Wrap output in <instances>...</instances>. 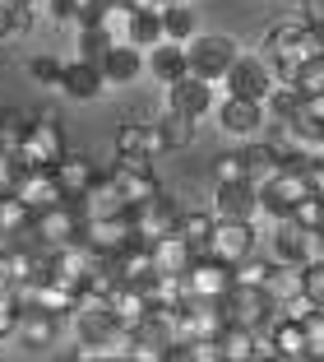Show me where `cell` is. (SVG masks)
Listing matches in <instances>:
<instances>
[{"instance_id": "12", "label": "cell", "mask_w": 324, "mask_h": 362, "mask_svg": "<svg viewBox=\"0 0 324 362\" xmlns=\"http://www.w3.org/2000/svg\"><path fill=\"white\" fill-rule=\"evenodd\" d=\"M195 246L186 242V233H162V237H153V260H157V269L162 274H190V265H195Z\"/></svg>"}, {"instance_id": "17", "label": "cell", "mask_w": 324, "mask_h": 362, "mask_svg": "<svg viewBox=\"0 0 324 362\" xmlns=\"http://www.w3.org/2000/svg\"><path fill=\"white\" fill-rule=\"evenodd\" d=\"M56 177H61L65 195H88L97 181H102V172H97V163H93V158H84V153H70V158L56 168Z\"/></svg>"}, {"instance_id": "4", "label": "cell", "mask_w": 324, "mask_h": 362, "mask_svg": "<svg viewBox=\"0 0 324 362\" xmlns=\"http://www.w3.org/2000/svg\"><path fill=\"white\" fill-rule=\"evenodd\" d=\"M186 284H190L195 298H227L232 284H236V265L218 260L213 251H199L195 265H190V274H186Z\"/></svg>"}, {"instance_id": "23", "label": "cell", "mask_w": 324, "mask_h": 362, "mask_svg": "<svg viewBox=\"0 0 324 362\" xmlns=\"http://www.w3.org/2000/svg\"><path fill=\"white\" fill-rule=\"evenodd\" d=\"M162 126V139H167V149H186L190 135H195V117H186V112H172L167 107V117L157 121Z\"/></svg>"}, {"instance_id": "35", "label": "cell", "mask_w": 324, "mask_h": 362, "mask_svg": "<svg viewBox=\"0 0 324 362\" xmlns=\"http://www.w3.org/2000/svg\"><path fill=\"white\" fill-rule=\"evenodd\" d=\"M10 33H14V5L0 0V37H10Z\"/></svg>"}, {"instance_id": "33", "label": "cell", "mask_w": 324, "mask_h": 362, "mask_svg": "<svg viewBox=\"0 0 324 362\" xmlns=\"http://www.w3.org/2000/svg\"><path fill=\"white\" fill-rule=\"evenodd\" d=\"M301 284H306V293H311L315 302H324V256L301 265Z\"/></svg>"}, {"instance_id": "18", "label": "cell", "mask_w": 324, "mask_h": 362, "mask_svg": "<svg viewBox=\"0 0 324 362\" xmlns=\"http://www.w3.org/2000/svg\"><path fill=\"white\" fill-rule=\"evenodd\" d=\"M56 330H61V316L47 307H28L19 320V334L28 349H47V344H56Z\"/></svg>"}, {"instance_id": "15", "label": "cell", "mask_w": 324, "mask_h": 362, "mask_svg": "<svg viewBox=\"0 0 324 362\" xmlns=\"http://www.w3.org/2000/svg\"><path fill=\"white\" fill-rule=\"evenodd\" d=\"M102 75L107 84H135L139 75H144V47H112V52L102 56Z\"/></svg>"}, {"instance_id": "1", "label": "cell", "mask_w": 324, "mask_h": 362, "mask_svg": "<svg viewBox=\"0 0 324 362\" xmlns=\"http://www.w3.org/2000/svg\"><path fill=\"white\" fill-rule=\"evenodd\" d=\"M19 163L23 168H61L65 158H70V149H65V135H61V121L56 117H37L28 126V135L19 139Z\"/></svg>"}, {"instance_id": "24", "label": "cell", "mask_w": 324, "mask_h": 362, "mask_svg": "<svg viewBox=\"0 0 324 362\" xmlns=\"http://www.w3.org/2000/svg\"><path fill=\"white\" fill-rule=\"evenodd\" d=\"M162 28H167V37H172V42H190V37H195V14L186 10V0H181V5H167V10H162Z\"/></svg>"}, {"instance_id": "22", "label": "cell", "mask_w": 324, "mask_h": 362, "mask_svg": "<svg viewBox=\"0 0 324 362\" xmlns=\"http://www.w3.org/2000/svg\"><path fill=\"white\" fill-rule=\"evenodd\" d=\"M213 228H218V214H213V209H190V214H181V233H186V242L195 246V251H209Z\"/></svg>"}, {"instance_id": "38", "label": "cell", "mask_w": 324, "mask_h": 362, "mask_svg": "<svg viewBox=\"0 0 324 362\" xmlns=\"http://www.w3.org/2000/svg\"><path fill=\"white\" fill-rule=\"evenodd\" d=\"M32 23V5H14V33H28Z\"/></svg>"}, {"instance_id": "25", "label": "cell", "mask_w": 324, "mask_h": 362, "mask_svg": "<svg viewBox=\"0 0 324 362\" xmlns=\"http://www.w3.org/2000/svg\"><path fill=\"white\" fill-rule=\"evenodd\" d=\"M301 265H273V274H269V293H273V302H287L292 293H301Z\"/></svg>"}, {"instance_id": "16", "label": "cell", "mask_w": 324, "mask_h": 362, "mask_svg": "<svg viewBox=\"0 0 324 362\" xmlns=\"http://www.w3.org/2000/svg\"><path fill=\"white\" fill-rule=\"evenodd\" d=\"M273 353L278 358H311V334H306V320H292V316H278L273 320Z\"/></svg>"}, {"instance_id": "26", "label": "cell", "mask_w": 324, "mask_h": 362, "mask_svg": "<svg viewBox=\"0 0 324 362\" xmlns=\"http://www.w3.org/2000/svg\"><path fill=\"white\" fill-rule=\"evenodd\" d=\"M213 177H218V186H227V181H251V163H246V149L218 153V163H213Z\"/></svg>"}, {"instance_id": "32", "label": "cell", "mask_w": 324, "mask_h": 362, "mask_svg": "<svg viewBox=\"0 0 324 362\" xmlns=\"http://www.w3.org/2000/svg\"><path fill=\"white\" fill-rule=\"evenodd\" d=\"M23 320V307L14 302V293H0V339H10Z\"/></svg>"}, {"instance_id": "2", "label": "cell", "mask_w": 324, "mask_h": 362, "mask_svg": "<svg viewBox=\"0 0 324 362\" xmlns=\"http://www.w3.org/2000/svg\"><path fill=\"white\" fill-rule=\"evenodd\" d=\"M190 52V75H204V79H227V70L236 65V42L232 37H222V33H199V37H190L186 42Z\"/></svg>"}, {"instance_id": "5", "label": "cell", "mask_w": 324, "mask_h": 362, "mask_svg": "<svg viewBox=\"0 0 324 362\" xmlns=\"http://www.w3.org/2000/svg\"><path fill=\"white\" fill-rule=\"evenodd\" d=\"M116 186L126 191L130 204H144L157 195V177H153V158H144V153H116V168H112Z\"/></svg>"}, {"instance_id": "3", "label": "cell", "mask_w": 324, "mask_h": 362, "mask_svg": "<svg viewBox=\"0 0 324 362\" xmlns=\"http://www.w3.org/2000/svg\"><path fill=\"white\" fill-rule=\"evenodd\" d=\"M227 93L236 98H255V103H269V93L278 88V75H273V65L260 61V56H236V65L227 70Z\"/></svg>"}, {"instance_id": "13", "label": "cell", "mask_w": 324, "mask_h": 362, "mask_svg": "<svg viewBox=\"0 0 324 362\" xmlns=\"http://www.w3.org/2000/svg\"><path fill=\"white\" fill-rule=\"evenodd\" d=\"M135 214H139V233H148V237H162V233H176L181 228V209L162 191H157L153 200L135 204Z\"/></svg>"}, {"instance_id": "41", "label": "cell", "mask_w": 324, "mask_h": 362, "mask_svg": "<svg viewBox=\"0 0 324 362\" xmlns=\"http://www.w3.org/2000/svg\"><path fill=\"white\" fill-rule=\"evenodd\" d=\"M0 149H5V126H0Z\"/></svg>"}, {"instance_id": "40", "label": "cell", "mask_w": 324, "mask_h": 362, "mask_svg": "<svg viewBox=\"0 0 324 362\" xmlns=\"http://www.w3.org/2000/svg\"><path fill=\"white\" fill-rule=\"evenodd\" d=\"M10 288H14V279H10V269L0 265V293H10Z\"/></svg>"}, {"instance_id": "39", "label": "cell", "mask_w": 324, "mask_h": 362, "mask_svg": "<svg viewBox=\"0 0 324 362\" xmlns=\"http://www.w3.org/2000/svg\"><path fill=\"white\" fill-rule=\"evenodd\" d=\"M126 10H167V0H126Z\"/></svg>"}, {"instance_id": "36", "label": "cell", "mask_w": 324, "mask_h": 362, "mask_svg": "<svg viewBox=\"0 0 324 362\" xmlns=\"http://www.w3.org/2000/svg\"><path fill=\"white\" fill-rule=\"evenodd\" d=\"M47 5H52V19H74V0H47Z\"/></svg>"}, {"instance_id": "31", "label": "cell", "mask_w": 324, "mask_h": 362, "mask_svg": "<svg viewBox=\"0 0 324 362\" xmlns=\"http://www.w3.org/2000/svg\"><path fill=\"white\" fill-rule=\"evenodd\" d=\"M32 79H37V84H47V88H61V75H65V65L56 61V56H32Z\"/></svg>"}, {"instance_id": "7", "label": "cell", "mask_w": 324, "mask_h": 362, "mask_svg": "<svg viewBox=\"0 0 324 362\" xmlns=\"http://www.w3.org/2000/svg\"><path fill=\"white\" fill-rule=\"evenodd\" d=\"M218 126L227 130V135H236V139H260V130H264V103L227 93V98H222V107H218Z\"/></svg>"}, {"instance_id": "11", "label": "cell", "mask_w": 324, "mask_h": 362, "mask_svg": "<svg viewBox=\"0 0 324 362\" xmlns=\"http://www.w3.org/2000/svg\"><path fill=\"white\" fill-rule=\"evenodd\" d=\"M264 204H260V186L255 181H227V186H218V204H213V214L218 218H255Z\"/></svg>"}, {"instance_id": "30", "label": "cell", "mask_w": 324, "mask_h": 362, "mask_svg": "<svg viewBox=\"0 0 324 362\" xmlns=\"http://www.w3.org/2000/svg\"><path fill=\"white\" fill-rule=\"evenodd\" d=\"M19 177H23V163L14 149H0V195L19 191Z\"/></svg>"}, {"instance_id": "21", "label": "cell", "mask_w": 324, "mask_h": 362, "mask_svg": "<svg viewBox=\"0 0 324 362\" xmlns=\"http://www.w3.org/2000/svg\"><path fill=\"white\" fill-rule=\"evenodd\" d=\"M246 163H251L255 186H269L282 172V158H278V149H273V139H251V144H246Z\"/></svg>"}, {"instance_id": "14", "label": "cell", "mask_w": 324, "mask_h": 362, "mask_svg": "<svg viewBox=\"0 0 324 362\" xmlns=\"http://www.w3.org/2000/svg\"><path fill=\"white\" fill-rule=\"evenodd\" d=\"M148 70H153L162 84H176V79H186L190 75V52H186V42H157L153 52H148Z\"/></svg>"}, {"instance_id": "19", "label": "cell", "mask_w": 324, "mask_h": 362, "mask_svg": "<svg viewBox=\"0 0 324 362\" xmlns=\"http://www.w3.org/2000/svg\"><path fill=\"white\" fill-rule=\"evenodd\" d=\"M126 28H130V42L153 52L157 42H167V28H162V10H130L126 14Z\"/></svg>"}, {"instance_id": "42", "label": "cell", "mask_w": 324, "mask_h": 362, "mask_svg": "<svg viewBox=\"0 0 324 362\" xmlns=\"http://www.w3.org/2000/svg\"><path fill=\"white\" fill-rule=\"evenodd\" d=\"M167 5H181V0H167Z\"/></svg>"}, {"instance_id": "37", "label": "cell", "mask_w": 324, "mask_h": 362, "mask_svg": "<svg viewBox=\"0 0 324 362\" xmlns=\"http://www.w3.org/2000/svg\"><path fill=\"white\" fill-rule=\"evenodd\" d=\"M306 23L324 28V0H306Z\"/></svg>"}, {"instance_id": "29", "label": "cell", "mask_w": 324, "mask_h": 362, "mask_svg": "<svg viewBox=\"0 0 324 362\" xmlns=\"http://www.w3.org/2000/svg\"><path fill=\"white\" fill-rule=\"evenodd\" d=\"M292 218L306 228V233H320V228H324V195H306V200H296Z\"/></svg>"}, {"instance_id": "8", "label": "cell", "mask_w": 324, "mask_h": 362, "mask_svg": "<svg viewBox=\"0 0 324 362\" xmlns=\"http://www.w3.org/2000/svg\"><path fill=\"white\" fill-rule=\"evenodd\" d=\"M167 107L172 112H186V117H209L213 112V79L204 75H186L176 84H167Z\"/></svg>"}, {"instance_id": "28", "label": "cell", "mask_w": 324, "mask_h": 362, "mask_svg": "<svg viewBox=\"0 0 324 362\" xmlns=\"http://www.w3.org/2000/svg\"><path fill=\"white\" fill-rule=\"evenodd\" d=\"M278 260H260V256H246L236 265V284H255V288H269V274Z\"/></svg>"}, {"instance_id": "6", "label": "cell", "mask_w": 324, "mask_h": 362, "mask_svg": "<svg viewBox=\"0 0 324 362\" xmlns=\"http://www.w3.org/2000/svg\"><path fill=\"white\" fill-rule=\"evenodd\" d=\"M209 251L227 265H241L246 256H255V223L251 218H218L209 237Z\"/></svg>"}, {"instance_id": "9", "label": "cell", "mask_w": 324, "mask_h": 362, "mask_svg": "<svg viewBox=\"0 0 324 362\" xmlns=\"http://www.w3.org/2000/svg\"><path fill=\"white\" fill-rule=\"evenodd\" d=\"M107 88V75H102V61H93V56H79V61L65 65L61 75V93L79 98V103H88V98H97Z\"/></svg>"}, {"instance_id": "34", "label": "cell", "mask_w": 324, "mask_h": 362, "mask_svg": "<svg viewBox=\"0 0 324 362\" xmlns=\"http://www.w3.org/2000/svg\"><path fill=\"white\" fill-rule=\"evenodd\" d=\"M306 334H311V358H324V311L306 316Z\"/></svg>"}, {"instance_id": "20", "label": "cell", "mask_w": 324, "mask_h": 362, "mask_svg": "<svg viewBox=\"0 0 324 362\" xmlns=\"http://www.w3.org/2000/svg\"><path fill=\"white\" fill-rule=\"evenodd\" d=\"M32 223H37V209H32L23 195H0V233L5 237H23L32 233Z\"/></svg>"}, {"instance_id": "10", "label": "cell", "mask_w": 324, "mask_h": 362, "mask_svg": "<svg viewBox=\"0 0 324 362\" xmlns=\"http://www.w3.org/2000/svg\"><path fill=\"white\" fill-rule=\"evenodd\" d=\"M311 242H315V233H306L296 218H278V228H273V260L278 265H306L311 260Z\"/></svg>"}, {"instance_id": "27", "label": "cell", "mask_w": 324, "mask_h": 362, "mask_svg": "<svg viewBox=\"0 0 324 362\" xmlns=\"http://www.w3.org/2000/svg\"><path fill=\"white\" fill-rule=\"evenodd\" d=\"M112 47L116 42H112V33H107V23H84V28H79V52H84V56L102 61Z\"/></svg>"}]
</instances>
